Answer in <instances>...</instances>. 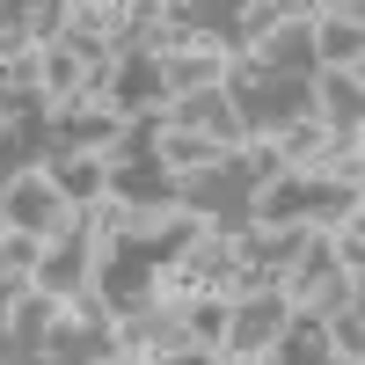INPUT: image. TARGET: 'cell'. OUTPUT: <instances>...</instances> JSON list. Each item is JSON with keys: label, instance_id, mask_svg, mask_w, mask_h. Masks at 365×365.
<instances>
[{"label": "cell", "instance_id": "obj_16", "mask_svg": "<svg viewBox=\"0 0 365 365\" xmlns=\"http://www.w3.org/2000/svg\"><path fill=\"white\" fill-rule=\"evenodd\" d=\"M8 15H15V0H0V29H8Z\"/></svg>", "mask_w": 365, "mask_h": 365}, {"label": "cell", "instance_id": "obj_10", "mask_svg": "<svg viewBox=\"0 0 365 365\" xmlns=\"http://www.w3.org/2000/svg\"><path fill=\"white\" fill-rule=\"evenodd\" d=\"M220 161H227V146H212V139H197V132H175V125L154 132V168H161L168 182L197 175V168H220Z\"/></svg>", "mask_w": 365, "mask_h": 365}, {"label": "cell", "instance_id": "obj_9", "mask_svg": "<svg viewBox=\"0 0 365 365\" xmlns=\"http://www.w3.org/2000/svg\"><path fill=\"white\" fill-rule=\"evenodd\" d=\"M51 182H58V197H66L73 212L103 205L110 197V154H81V146H66V154L51 161Z\"/></svg>", "mask_w": 365, "mask_h": 365}, {"label": "cell", "instance_id": "obj_15", "mask_svg": "<svg viewBox=\"0 0 365 365\" xmlns=\"http://www.w3.org/2000/svg\"><path fill=\"white\" fill-rule=\"evenodd\" d=\"M161 365H220V351H205V344H182L175 358H161Z\"/></svg>", "mask_w": 365, "mask_h": 365}, {"label": "cell", "instance_id": "obj_5", "mask_svg": "<svg viewBox=\"0 0 365 365\" xmlns=\"http://www.w3.org/2000/svg\"><path fill=\"white\" fill-rule=\"evenodd\" d=\"M307 110L322 132H365V73H314Z\"/></svg>", "mask_w": 365, "mask_h": 365}, {"label": "cell", "instance_id": "obj_4", "mask_svg": "<svg viewBox=\"0 0 365 365\" xmlns=\"http://www.w3.org/2000/svg\"><path fill=\"white\" fill-rule=\"evenodd\" d=\"M29 285L51 292V299H73V292L96 285V241L81 234V220H73V234L44 241V263H37V278H29Z\"/></svg>", "mask_w": 365, "mask_h": 365}, {"label": "cell", "instance_id": "obj_17", "mask_svg": "<svg viewBox=\"0 0 365 365\" xmlns=\"http://www.w3.org/2000/svg\"><path fill=\"white\" fill-rule=\"evenodd\" d=\"M220 365H263V358H220Z\"/></svg>", "mask_w": 365, "mask_h": 365}, {"label": "cell", "instance_id": "obj_3", "mask_svg": "<svg viewBox=\"0 0 365 365\" xmlns=\"http://www.w3.org/2000/svg\"><path fill=\"white\" fill-rule=\"evenodd\" d=\"M307 37H314V73H365V8L358 0H314Z\"/></svg>", "mask_w": 365, "mask_h": 365}, {"label": "cell", "instance_id": "obj_14", "mask_svg": "<svg viewBox=\"0 0 365 365\" xmlns=\"http://www.w3.org/2000/svg\"><path fill=\"white\" fill-rule=\"evenodd\" d=\"M37 263H44V241L37 234L0 227V270H8V278H37Z\"/></svg>", "mask_w": 365, "mask_h": 365}, {"label": "cell", "instance_id": "obj_6", "mask_svg": "<svg viewBox=\"0 0 365 365\" xmlns=\"http://www.w3.org/2000/svg\"><path fill=\"white\" fill-rule=\"evenodd\" d=\"M220 81H227V51H220V37H205L197 51H175V58H161V103L205 96V88H220Z\"/></svg>", "mask_w": 365, "mask_h": 365}, {"label": "cell", "instance_id": "obj_18", "mask_svg": "<svg viewBox=\"0 0 365 365\" xmlns=\"http://www.w3.org/2000/svg\"><path fill=\"white\" fill-rule=\"evenodd\" d=\"M329 365H344V358H329Z\"/></svg>", "mask_w": 365, "mask_h": 365}, {"label": "cell", "instance_id": "obj_11", "mask_svg": "<svg viewBox=\"0 0 365 365\" xmlns=\"http://www.w3.org/2000/svg\"><path fill=\"white\" fill-rule=\"evenodd\" d=\"M358 299H365V278H358V270H329V278L307 292V299H299V314H314V322H329V314H344V307H358Z\"/></svg>", "mask_w": 365, "mask_h": 365}, {"label": "cell", "instance_id": "obj_8", "mask_svg": "<svg viewBox=\"0 0 365 365\" xmlns=\"http://www.w3.org/2000/svg\"><path fill=\"white\" fill-rule=\"evenodd\" d=\"M314 205H322V182L314 175H278L270 190L249 197V220L256 227H299V220H314Z\"/></svg>", "mask_w": 365, "mask_h": 365}, {"label": "cell", "instance_id": "obj_13", "mask_svg": "<svg viewBox=\"0 0 365 365\" xmlns=\"http://www.w3.org/2000/svg\"><path fill=\"white\" fill-rule=\"evenodd\" d=\"M182 336L205 344V351H220V336H227V299L220 292H197L190 307H182Z\"/></svg>", "mask_w": 365, "mask_h": 365}, {"label": "cell", "instance_id": "obj_7", "mask_svg": "<svg viewBox=\"0 0 365 365\" xmlns=\"http://www.w3.org/2000/svg\"><path fill=\"white\" fill-rule=\"evenodd\" d=\"M51 322H58V299L29 285L15 307H8V365H37V358H44V336H51Z\"/></svg>", "mask_w": 365, "mask_h": 365}, {"label": "cell", "instance_id": "obj_2", "mask_svg": "<svg viewBox=\"0 0 365 365\" xmlns=\"http://www.w3.org/2000/svg\"><path fill=\"white\" fill-rule=\"evenodd\" d=\"M292 299L278 292V285H263V292H249V299H227V336H220V358H263L270 344L292 329Z\"/></svg>", "mask_w": 365, "mask_h": 365}, {"label": "cell", "instance_id": "obj_1", "mask_svg": "<svg viewBox=\"0 0 365 365\" xmlns=\"http://www.w3.org/2000/svg\"><path fill=\"white\" fill-rule=\"evenodd\" d=\"M81 212L58 197V182L51 168H22L0 182V227H15V234H37V241H58V234H73Z\"/></svg>", "mask_w": 365, "mask_h": 365}, {"label": "cell", "instance_id": "obj_12", "mask_svg": "<svg viewBox=\"0 0 365 365\" xmlns=\"http://www.w3.org/2000/svg\"><path fill=\"white\" fill-rule=\"evenodd\" d=\"M322 344H329V358H344V365H365V299L322 322Z\"/></svg>", "mask_w": 365, "mask_h": 365}]
</instances>
